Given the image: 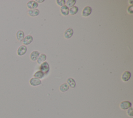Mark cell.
<instances>
[{
    "instance_id": "obj_14",
    "label": "cell",
    "mask_w": 133,
    "mask_h": 118,
    "mask_svg": "<svg viewBox=\"0 0 133 118\" xmlns=\"http://www.w3.org/2000/svg\"><path fill=\"white\" fill-rule=\"evenodd\" d=\"M47 58V56L46 55H45L44 54H41L40 56H39V58H38L37 59V62L40 65H41L42 63H43L44 62H45V61H46Z\"/></svg>"
},
{
    "instance_id": "obj_8",
    "label": "cell",
    "mask_w": 133,
    "mask_h": 118,
    "mask_svg": "<svg viewBox=\"0 0 133 118\" xmlns=\"http://www.w3.org/2000/svg\"><path fill=\"white\" fill-rule=\"evenodd\" d=\"M131 77V74L130 71H125L122 75V80L124 82H127L129 80Z\"/></svg>"
},
{
    "instance_id": "obj_1",
    "label": "cell",
    "mask_w": 133,
    "mask_h": 118,
    "mask_svg": "<svg viewBox=\"0 0 133 118\" xmlns=\"http://www.w3.org/2000/svg\"><path fill=\"white\" fill-rule=\"evenodd\" d=\"M40 71H42L44 74H47L49 72V69H50L49 66L48 65V62L46 61H45L43 63H42L40 66Z\"/></svg>"
},
{
    "instance_id": "obj_9",
    "label": "cell",
    "mask_w": 133,
    "mask_h": 118,
    "mask_svg": "<svg viewBox=\"0 0 133 118\" xmlns=\"http://www.w3.org/2000/svg\"><path fill=\"white\" fill-rule=\"evenodd\" d=\"M25 38L24 32L22 30H18L16 33V38L18 41L21 42Z\"/></svg>"
},
{
    "instance_id": "obj_19",
    "label": "cell",
    "mask_w": 133,
    "mask_h": 118,
    "mask_svg": "<svg viewBox=\"0 0 133 118\" xmlns=\"http://www.w3.org/2000/svg\"><path fill=\"white\" fill-rule=\"evenodd\" d=\"M44 76V74L43 73L42 71H36L35 73L34 74V78H37V79H42L43 78V76Z\"/></svg>"
},
{
    "instance_id": "obj_22",
    "label": "cell",
    "mask_w": 133,
    "mask_h": 118,
    "mask_svg": "<svg viewBox=\"0 0 133 118\" xmlns=\"http://www.w3.org/2000/svg\"><path fill=\"white\" fill-rule=\"evenodd\" d=\"M127 12L130 14H132L133 13V6L131 5L127 8Z\"/></svg>"
},
{
    "instance_id": "obj_23",
    "label": "cell",
    "mask_w": 133,
    "mask_h": 118,
    "mask_svg": "<svg viewBox=\"0 0 133 118\" xmlns=\"http://www.w3.org/2000/svg\"><path fill=\"white\" fill-rule=\"evenodd\" d=\"M44 1V0H42V1H39V0H38V1H37L36 2H38V3H42V2H43Z\"/></svg>"
},
{
    "instance_id": "obj_15",
    "label": "cell",
    "mask_w": 133,
    "mask_h": 118,
    "mask_svg": "<svg viewBox=\"0 0 133 118\" xmlns=\"http://www.w3.org/2000/svg\"><path fill=\"white\" fill-rule=\"evenodd\" d=\"M67 84L69 87H71V88H74L76 86L75 80L71 78H69L67 79Z\"/></svg>"
},
{
    "instance_id": "obj_7",
    "label": "cell",
    "mask_w": 133,
    "mask_h": 118,
    "mask_svg": "<svg viewBox=\"0 0 133 118\" xmlns=\"http://www.w3.org/2000/svg\"><path fill=\"white\" fill-rule=\"evenodd\" d=\"M29 82L30 85L32 86H33V87L40 85V84H41V83H42V82H41V81L40 79L35 78H31L29 81Z\"/></svg>"
},
{
    "instance_id": "obj_13",
    "label": "cell",
    "mask_w": 133,
    "mask_h": 118,
    "mask_svg": "<svg viewBox=\"0 0 133 118\" xmlns=\"http://www.w3.org/2000/svg\"><path fill=\"white\" fill-rule=\"evenodd\" d=\"M60 12L61 14L63 16H68L69 14V8L66 5H64L61 7Z\"/></svg>"
},
{
    "instance_id": "obj_16",
    "label": "cell",
    "mask_w": 133,
    "mask_h": 118,
    "mask_svg": "<svg viewBox=\"0 0 133 118\" xmlns=\"http://www.w3.org/2000/svg\"><path fill=\"white\" fill-rule=\"evenodd\" d=\"M79 11V8L76 6H73L69 9V14L71 15H74Z\"/></svg>"
},
{
    "instance_id": "obj_11",
    "label": "cell",
    "mask_w": 133,
    "mask_h": 118,
    "mask_svg": "<svg viewBox=\"0 0 133 118\" xmlns=\"http://www.w3.org/2000/svg\"><path fill=\"white\" fill-rule=\"evenodd\" d=\"M73 34V30L72 28H69L65 32L64 36L66 39L71 38Z\"/></svg>"
},
{
    "instance_id": "obj_5",
    "label": "cell",
    "mask_w": 133,
    "mask_h": 118,
    "mask_svg": "<svg viewBox=\"0 0 133 118\" xmlns=\"http://www.w3.org/2000/svg\"><path fill=\"white\" fill-rule=\"evenodd\" d=\"M132 106V103L129 101H124L122 102L120 104V108L122 110H126L131 108Z\"/></svg>"
},
{
    "instance_id": "obj_12",
    "label": "cell",
    "mask_w": 133,
    "mask_h": 118,
    "mask_svg": "<svg viewBox=\"0 0 133 118\" xmlns=\"http://www.w3.org/2000/svg\"><path fill=\"white\" fill-rule=\"evenodd\" d=\"M28 15L31 17L38 16L40 14V11L38 9H34V10H30L28 11Z\"/></svg>"
},
{
    "instance_id": "obj_2",
    "label": "cell",
    "mask_w": 133,
    "mask_h": 118,
    "mask_svg": "<svg viewBox=\"0 0 133 118\" xmlns=\"http://www.w3.org/2000/svg\"><path fill=\"white\" fill-rule=\"evenodd\" d=\"M27 46H25V45H22L18 47L17 51V54L18 56H22L25 55V54L27 53Z\"/></svg>"
},
{
    "instance_id": "obj_10",
    "label": "cell",
    "mask_w": 133,
    "mask_h": 118,
    "mask_svg": "<svg viewBox=\"0 0 133 118\" xmlns=\"http://www.w3.org/2000/svg\"><path fill=\"white\" fill-rule=\"evenodd\" d=\"M40 56V53L38 51H33L30 54V59L32 61L37 60Z\"/></svg>"
},
{
    "instance_id": "obj_4",
    "label": "cell",
    "mask_w": 133,
    "mask_h": 118,
    "mask_svg": "<svg viewBox=\"0 0 133 118\" xmlns=\"http://www.w3.org/2000/svg\"><path fill=\"white\" fill-rule=\"evenodd\" d=\"M91 12H92V9L90 6H86L82 11V15L84 17H88L91 14Z\"/></svg>"
},
{
    "instance_id": "obj_21",
    "label": "cell",
    "mask_w": 133,
    "mask_h": 118,
    "mask_svg": "<svg viewBox=\"0 0 133 118\" xmlns=\"http://www.w3.org/2000/svg\"><path fill=\"white\" fill-rule=\"evenodd\" d=\"M133 108L131 107L128 109L127 111V115L130 117H133Z\"/></svg>"
},
{
    "instance_id": "obj_20",
    "label": "cell",
    "mask_w": 133,
    "mask_h": 118,
    "mask_svg": "<svg viewBox=\"0 0 133 118\" xmlns=\"http://www.w3.org/2000/svg\"><path fill=\"white\" fill-rule=\"evenodd\" d=\"M56 2L59 6H61V7L65 5L66 4V1H65V0H57Z\"/></svg>"
},
{
    "instance_id": "obj_17",
    "label": "cell",
    "mask_w": 133,
    "mask_h": 118,
    "mask_svg": "<svg viewBox=\"0 0 133 118\" xmlns=\"http://www.w3.org/2000/svg\"><path fill=\"white\" fill-rule=\"evenodd\" d=\"M69 87L67 83H63L62 85H60V88H59V89H60V90L62 92H65L69 89Z\"/></svg>"
},
{
    "instance_id": "obj_3",
    "label": "cell",
    "mask_w": 133,
    "mask_h": 118,
    "mask_svg": "<svg viewBox=\"0 0 133 118\" xmlns=\"http://www.w3.org/2000/svg\"><path fill=\"white\" fill-rule=\"evenodd\" d=\"M33 40V38L32 37V36H31L30 35H27L26 37H25L24 40H22V44H24V45H29L30 43L32 42Z\"/></svg>"
},
{
    "instance_id": "obj_24",
    "label": "cell",
    "mask_w": 133,
    "mask_h": 118,
    "mask_svg": "<svg viewBox=\"0 0 133 118\" xmlns=\"http://www.w3.org/2000/svg\"><path fill=\"white\" fill-rule=\"evenodd\" d=\"M129 2H130V3L132 4H132H133V1H129Z\"/></svg>"
},
{
    "instance_id": "obj_18",
    "label": "cell",
    "mask_w": 133,
    "mask_h": 118,
    "mask_svg": "<svg viewBox=\"0 0 133 118\" xmlns=\"http://www.w3.org/2000/svg\"><path fill=\"white\" fill-rule=\"evenodd\" d=\"M76 3L75 0H68L66 3V6L68 8H71L73 6H74Z\"/></svg>"
},
{
    "instance_id": "obj_6",
    "label": "cell",
    "mask_w": 133,
    "mask_h": 118,
    "mask_svg": "<svg viewBox=\"0 0 133 118\" xmlns=\"http://www.w3.org/2000/svg\"><path fill=\"white\" fill-rule=\"evenodd\" d=\"M38 3L35 1H30L27 4V6L28 8L30 10H34L38 7Z\"/></svg>"
}]
</instances>
